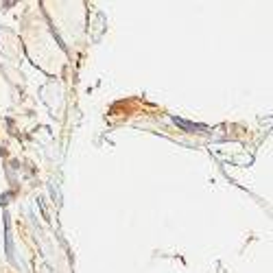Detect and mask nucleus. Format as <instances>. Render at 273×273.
Wrapping results in <instances>:
<instances>
[{"instance_id":"nucleus-1","label":"nucleus","mask_w":273,"mask_h":273,"mask_svg":"<svg viewBox=\"0 0 273 273\" xmlns=\"http://www.w3.org/2000/svg\"><path fill=\"white\" fill-rule=\"evenodd\" d=\"M173 120H175L180 127H183V129H188V131H192V129H195V131H205L204 125H192V122H186V120H182V118H173Z\"/></svg>"}]
</instances>
